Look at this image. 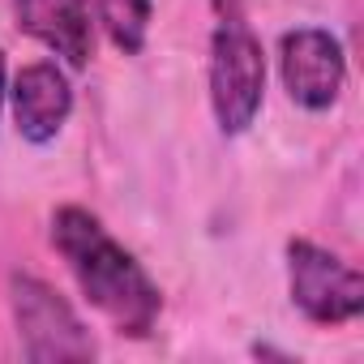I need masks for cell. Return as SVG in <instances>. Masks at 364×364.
<instances>
[{
  "label": "cell",
  "instance_id": "1",
  "mask_svg": "<svg viewBox=\"0 0 364 364\" xmlns=\"http://www.w3.org/2000/svg\"><path fill=\"white\" fill-rule=\"evenodd\" d=\"M52 245L69 262V270H73L77 287L86 291V300L120 334H137V338L150 334L163 296L150 283V274L133 262V253L120 249L90 210L60 206L52 215Z\"/></svg>",
  "mask_w": 364,
  "mask_h": 364
},
{
  "label": "cell",
  "instance_id": "2",
  "mask_svg": "<svg viewBox=\"0 0 364 364\" xmlns=\"http://www.w3.org/2000/svg\"><path fill=\"white\" fill-rule=\"evenodd\" d=\"M9 300H14V321H18V338H22V355L35 364H73V360H90L95 343L86 334V326L77 321V313L69 309V300L48 287L35 274H14L9 279Z\"/></svg>",
  "mask_w": 364,
  "mask_h": 364
},
{
  "label": "cell",
  "instance_id": "3",
  "mask_svg": "<svg viewBox=\"0 0 364 364\" xmlns=\"http://www.w3.org/2000/svg\"><path fill=\"white\" fill-rule=\"evenodd\" d=\"M266 95V56L245 22H223L210 39V103L228 137L245 133Z\"/></svg>",
  "mask_w": 364,
  "mask_h": 364
},
{
  "label": "cell",
  "instance_id": "4",
  "mask_svg": "<svg viewBox=\"0 0 364 364\" xmlns=\"http://www.w3.org/2000/svg\"><path fill=\"white\" fill-rule=\"evenodd\" d=\"M287 283H291V304L317 326H343L364 309V279L343 257L309 240L287 245Z\"/></svg>",
  "mask_w": 364,
  "mask_h": 364
},
{
  "label": "cell",
  "instance_id": "5",
  "mask_svg": "<svg viewBox=\"0 0 364 364\" xmlns=\"http://www.w3.org/2000/svg\"><path fill=\"white\" fill-rule=\"evenodd\" d=\"M279 69H283V86H287L291 103H300L309 112L334 107L338 95H343V82H347L343 43L330 31H317V26H300V31L283 35Z\"/></svg>",
  "mask_w": 364,
  "mask_h": 364
},
{
  "label": "cell",
  "instance_id": "6",
  "mask_svg": "<svg viewBox=\"0 0 364 364\" xmlns=\"http://www.w3.org/2000/svg\"><path fill=\"white\" fill-rule=\"evenodd\" d=\"M14 120H18V133L35 146H48L69 112H73V86L65 77V69L39 60V65H26L18 77H14Z\"/></svg>",
  "mask_w": 364,
  "mask_h": 364
},
{
  "label": "cell",
  "instance_id": "7",
  "mask_svg": "<svg viewBox=\"0 0 364 364\" xmlns=\"http://www.w3.org/2000/svg\"><path fill=\"white\" fill-rule=\"evenodd\" d=\"M18 26L56 52L69 69H86L90 60V14L82 0H14Z\"/></svg>",
  "mask_w": 364,
  "mask_h": 364
},
{
  "label": "cell",
  "instance_id": "8",
  "mask_svg": "<svg viewBox=\"0 0 364 364\" xmlns=\"http://www.w3.org/2000/svg\"><path fill=\"white\" fill-rule=\"evenodd\" d=\"M99 22L107 26L120 52H141L150 31V0H99Z\"/></svg>",
  "mask_w": 364,
  "mask_h": 364
},
{
  "label": "cell",
  "instance_id": "9",
  "mask_svg": "<svg viewBox=\"0 0 364 364\" xmlns=\"http://www.w3.org/2000/svg\"><path fill=\"white\" fill-rule=\"evenodd\" d=\"M210 5L223 22H240V14H245V0H210Z\"/></svg>",
  "mask_w": 364,
  "mask_h": 364
},
{
  "label": "cell",
  "instance_id": "10",
  "mask_svg": "<svg viewBox=\"0 0 364 364\" xmlns=\"http://www.w3.org/2000/svg\"><path fill=\"white\" fill-rule=\"evenodd\" d=\"M0 103H5V52H0Z\"/></svg>",
  "mask_w": 364,
  "mask_h": 364
}]
</instances>
